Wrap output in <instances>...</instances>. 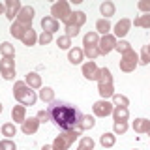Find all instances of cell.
<instances>
[{
    "label": "cell",
    "mask_w": 150,
    "mask_h": 150,
    "mask_svg": "<svg viewBox=\"0 0 150 150\" xmlns=\"http://www.w3.org/2000/svg\"><path fill=\"white\" fill-rule=\"evenodd\" d=\"M133 129L137 131V133H150V120H146V118H135Z\"/></svg>",
    "instance_id": "d6986e66"
},
{
    "label": "cell",
    "mask_w": 150,
    "mask_h": 150,
    "mask_svg": "<svg viewBox=\"0 0 150 150\" xmlns=\"http://www.w3.org/2000/svg\"><path fill=\"white\" fill-rule=\"evenodd\" d=\"M77 150H94V139L92 137H83L79 141Z\"/></svg>",
    "instance_id": "d590c367"
},
{
    "label": "cell",
    "mask_w": 150,
    "mask_h": 150,
    "mask_svg": "<svg viewBox=\"0 0 150 150\" xmlns=\"http://www.w3.org/2000/svg\"><path fill=\"white\" fill-rule=\"evenodd\" d=\"M0 75L6 81H11L15 77V60L13 58H2L0 60Z\"/></svg>",
    "instance_id": "8992f818"
},
{
    "label": "cell",
    "mask_w": 150,
    "mask_h": 150,
    "mask_svg": "<svg viewBox=\"0 0 150 150\" xmlns=\"http://www.w3.org/2000/svg\"><path fill=\"white\" fill-rule=\"evenodd\" d=\"M13 96H15V100L21 103V105H34L38 96L34 94V90H32L30 86L25 83V81H17L15 86H13Z\"/></svg>",
    "instance_id": "7a4b0ae2"
},
{
    "label": "cell",
    "mask_w": 150,
    "mask_h": 150,
    "mask_svg": "<svg viewBox=\"0 0 150 150\" xmlns=\"http://www.w3.org/2000/svg\"><path fill=\"white\" fill-rule=\"evenodd\" d=\"M41 28H43V32L54 34V32L58 30V21H54L53 17H43L41 19Z\"/></svg>",
    "instance_id": "2e32d148"
},
{
    "label": "cell",
    "mask_w": 150,
    "mask_h": 150,
    "mask_svg": "<svg viewBox=\"0 0 150 150\" xmlns=\"http://www.w3.org/2000/svg\"><path fill=\"white\" fill-rule=\"evenodd\" d=\"M83 49H79V47H73V49H69V53H68V60L71 64H81V60H83Z\"/></svg>",
    "instance_id": "7402d4cb"
},
{
    "label": "cell",
    "mask_w": 150,
    "mask_h": 150,
    "mask_svg": "<svg viewBox=\"0 0 150 150\" xmlns=\"http://www.w3.org/2000/svg\"><path fill=\"white\" fill-rule=\"evenodd\" d=\"M115 51H118L120 54H126L128 51H131V43H128L126 40H120V41H116V45H115Z\"/></svg>",
    "instance_id": "8d00e7d4"
},
{
    "label": "cell",
    "mask_w": 150,
    "mask_h": 150,
    "mask_svg": "<svg viewBox=\"0 0 150 150\" xmlns=\"http://www.w3.org/2000/svg\"><path fill=\"white\" fill-rule=\"evenodd\" d=\"M112 83V75L107 68L100 69V77H98V84H111Z\"/></svg>",
    "instance_id": "f1b7e54d"
},
{
    "label": "cell",
    "mask_w": 150,
    "mask_h": 150,
    "mask_svg": "<svg viewBox=\"0 0 150 150\" xmlns=\"http://www.w3.org/2000/svg\"><path fill=\"white\" fill-rule=\"evenodd\" d=\"M83 53L86 54L90 60H94V58H98V56H100V49H98V45H86L83 49Z\"/></svg>",
    "instance_id": "836d02e7"
},
{
    "label": "cell",
    "mask_w": 150,
    "mask_h": 150,
    "mask_svg": "<svg viewBox=\"0 0 150 150\" xmlns=\"http://www.w3.org/2000/svg\"><path fill=\"white\" fill-rule=\"evenodd\" d=\"M77 34H79V28L77 26L66 25V36H68V38H73V36H77Z\"/></svg>",
    "instance_id": "ee69618b"
},
{
    "label": "cell",
    "mask_w": 150,
    "mask_h": 150,
    "mask_svg": "<svg viewBox=\"0 0 150 150\" xmlns=\"http://www.w3.org/2000/svg\"><path fill=\"white\" fill-rule=\"evenodd\" d=\"M40 100L45 101V103H53L54 101V90H53V88H49V86H41Z\"/></svg>",
    "instance_id": "603a6c76"
},
{
    "label": "cell",
    "mask_w": 150,
    "mask_h": 150,
    "mask_svg": "<svg viewBox=\"0 0 150 150\" xmlns=\"http://www.w3.org/2000/svg\"><path fill=\"white\" fill-rule=\"evenodd\" d=\"M25 83L32 88V90H36V88H41V75H38L36 71H30V73H26Z\"/></svg>",
    "instance_id": "e0dca14e"
},
{
    "label": "cell",
    "mask_w": 150,
    "mask_h": 150,
    "mask_svg": "<svg viewBox=\"0 0 150 150\" xmlns=\"http://www.w3.org/2000/svg\"><path fill=\"white\" fill-rule=\"evenodd\" d=\"M0 54L4 58H13L15 56V47L9 43V41H4V43H0Z\"/></svg>",
    "instance_id": "cb8c5ba5"
},
{
    "label": "cell",
    "mask_w": 150,
    "mask_h": 150,
    "mask_svg": "<svg viewBox=\"0 0 150 150\" xmlns=\"http://www.w3.org/2000/svg\"><path fill=\"white\" fill-rule=\"evenodd\" d=\"M146 47H148V53H150V45H146Z\"/></svg>",
    "instance_id": "681fc988"
},
{
    "label": "cell",
    "mask_w": 150,
    "mask_h": 150,
    "mask_svg": "<svg viewBox=\"0 0 150 150\" xmlns=\"http://www.w3.org/2000/svg\"><path fill=\"white\" fill-rule=\"evenodd\" d=\"M2 135H6V137H13V135H17V128L15 124H11V122H6V124L2 126Z\"/></svg>",
    "instance_id": "e575fe53"
},
{
    "label": "cell",
    "mask_w": 150,
    "mask_h": 150,
    "mask_svg": "<svg viewBox=\"0 0 150 150\" xmlns=\"http://www.w3.org/2000/svg\"><path fill=\"white\" fill-rule=\"evenodd\" d=\"M56 45H58L60 49H69V45H71V38H68L66 34L58 36V38H56Z\"/></svg>",
    "instance_id": "74e56055"
},
{
    "label": "cell",
    "mask_w": 150,
    "mask_h": 150,
    "mask_svg": "<svg viewBox=\"0 0 150 150\" xmlns=\"http://www.w3.org/2000/svg\"><path fill=\"white\" fill-rule=\"evenodd\" d=\"M38 128H40V120H38V116H34V118H26L21 124V131L25 135H34L38 131Z\"/></svg>",
    "instance_id": "8fae6325"
},
{
    "label": "cell",
    "mask_w": 150,
    "mask_h": 150,
    "mask_svg": "<svg viewBox=\"0 0 150 150\" xmlns=\"http://www.w3.org/2000/svg\"><path fill=\"white\" fill-rule=\"evenodd\" d=\"M112 118H115V122H126L129 118L128 107H115L112 109Z\"/></svg>",
    "instance_id": "ffe728a7"
},
{
    "label": "cell",
    "mask_w": 150,
    "mask_h": 150,
    "mask_svg": "<svg viewBox=\"0 0 150 150\" xmlns=\"http://www.w3.org/2000/svg\"><path fill=\"white\" fill-rule=\"evenodd\" d=\"M0 13H6V6H4L2 2H0Z\"/></svg>",
    "instance_id": "bcb514c9"
},
{
    "label": "cell",
    "mask_w": 150,
    "mask_h": 150,
    "mask_svg": "<svg viewBox=\"0 0 150 150\" xmlns=\"http://www.w3.org/2000/svg\"><path fill=\"white\" fill-rule=\"evenodd\" d=\"M32 19H34V8L30 6H23L21 11L17 13V23H21L23 26H32Z\"/></svg>",
    "instance_id": "9c48e42d"
},
{
    "label": "cell",
    "mask_w": 150,
    "mask_h": 150,
    "mask_svg": "<svg viewBox=\"0 0 150 150\" xmlns=\"http://www.w3.org/2000/svg\"><path fill=\"white\" fill-rule=\"evenodd\" d=\"M112 109H115V105L112 103H109L107 100H100L96 101L92 105V111L96 116H107V115H112Z\"/></svg>",
    "instance_id": "ba28073f"
},
{
    "label": "cell",
    "mask_w": 150,
    "mask_h": 150,
    "mask_svg": "<svg viewBox=\"0 0 150 150\" xmlns=\"http://www.w3.org/2000/svg\"><path fill=\"white\" fill-rule=\"evenodd\" d=\"M115 45H116V38L115 34H107L103 36L98 43V49H100V54H109L111 51H115Z\"/></svg>",
    "instance_id": "52a82bcc"
},
{
    "label": "cell",
    "mask_w": 150,
    "mask_h": 150,
    "mask_svg": "<svg viewBox=\"0 0 150 150\" xmlns=\"http://www.w3.org/2000/svg\"><path fill=\"white\" fill-rule=\"evenodd\" d=\"M11 118L15 120V124H23L26 120V109L25 105H15L11 109Z\"/></svg>",
    "instance_id": "9a60e30c"
},
{
    "label": "cell",
    "mask_w": 150,
    "mask_h": 150,
    "mask_svg": "<svg viewBox=\"0 0 150 150\" xmlns=\"http://www.w3.org/2000/svg\"><path fill=\"white\" fill-rule=\"evenodd\" d=\"M0 150H17V146L11 139H4L0 141Z\"/></svg>",
    "instance_id": "60d3db41"
},
{
    "label": "cell",
    "mask_w": 150,
    "mask_h": 150,
    "mask_svg": "<svg viewBox=\"0 0 150 150\" xmlns=\"http://www.w3.org/2000/svg\"><path fill=\"white\" fill-rule=\"evenodd\" d=\"M98 92H100V96L103 98V100H107V98H112V94H115L112 83H111V84H98Z\"/></svg>",
    "instance_id": "484cf974"
},
{
    "label": "cell",
    "mask_w": 150,
    "mask_h": 150,
    "mask_svg": "<svg viewBox=\"0 0 150 150\" xmlns=\"http://www.w3.org/2000/svg\"><path fill=\"white\" fill-rule=\"evenodd\" d=\"M38 41H40V45H47L53 41V34H49V32H41V36H38Z\"/></svg>",
    "instance_id": "b9f144b4"
},
{
    "label": "cell",
    "mask_w": 150,
    "mask_h": 150,
    "mask_svg": "<svg viewBox=\"0 0 150 150\" xmlns=\"http://www.w3.org/2000/svg\"><path fill=\"white\" fill-rule=\"evenodd\" d=\"M112 129H115V135H124L128 131V122H115Z\"/></svg>",
    "instance_id": "ab89813d"
},
{
    "label": "cell",
    "mask_w": 150,
    "mask_h": 150,
    "mask_svg": "<svg viewBox=\"0 0 150 150\" xmlns=\"http://www.w3.org/2000/svg\"><path fill=\"white\" fill-rule=\"evenodd\" d=\"M2 109H4V107H2V103H0V112H2Z\"/></svg>",
    "instance_id": "c3c4849f"
},
{
    "label": "cell",
    "mask_w": 150,
    "mask_h": 150,
    "mask_svg": "<svg viewBox=\"0 0 150 150\" xmlns=\"http://www.w3.org/2000/svg\"><path fill=\"white\" fill-rule=\"evenodd\" d=\"M133 150H137V148H133Z\"/></svg>",
    "instance_id": "f907efd6"
},
{
    "label": "cell",
    "mask_w": 150,
    "mask_h": 150,
    "mask_svg": "<svg viewBox=\"0 0 150 150\" xmlns=\"http://www.w3.org/2000/svg\"><path fill=\"white\" fill-rule=\"evenodd\" d=\"M47 112H49V120L53 122L56 128L68 131V129H77L79 124H81V111L77 109L71 103H66V101H53L49 103L47 107Z\"/></svg>",
    "instance_id": "6da1fadb"
},
{
    "label": "cell",
    "mask_w": 150,
    "mask_h": 150,
    "mask_svg": "<svg viewBox=\"0 0 150 150\" xmlns=\"http://www.w3.org/2000/svg\"><path fill=\"white\" fill-rule=\"evenodd\" d=\"M100 43V36H98V32H88V34H84L83 38V45H98Z\"/></svg>",
    "instance_id": "f546056e"
},
{
    "label": "cell",
    "mask_w": 150,
    "mask_h": 150,
    "mask_svg": "<svg viewBox=\"0 0 150 150\" xmlns=\"http://www.w3.org/2000/svg\"><path fill=\"white\" fill-rule=\"evenodd\" d=\"M79 133H81V129H68V131H64L62 135H58V137L53 141V148L54 150H68L75 143V139L79 137Z\"/></svg>",
    "instance_id": "3957f363"
},
{
    "label": "cell",
    "mask_w": 150,
    "mask_h": 150,
    "mask_svg": "<svg viewBox=\"0 0 150 150\" xmlns=\"http://www.w3.org/2000/svg\"><path fill=\"white\" fill-rule=\"evenodd\" d=\"M131 25L135 26H143V28H150V13H144V15H139L131 21Z\"/></svg>",
    "instance_id": "83f0119b"
},
{
    "label": "cell",
    "mask_w": 150,
    "mask_h": 150,
    "mask_svg": "<svg viewBox=\"0 0 150 150\" xmlns=\"http://www.w3.org/2000/svg\"><path fill=\"white\" fill-rule=\"evenodd\" d=\"M139 64H143V66L150 64V53H148V47H146V45H144L143 49H141V54H139Z\"/></svg>",
    "instance_id": "f35d334b"
},
{
    "label": "cell",
    "mask_w": 150,
    "mask_h": 150,
    "mask_svg": "<svg viewBox=\"0 0 150 150\" xmlns=\"http://www.w3.org/2000/svg\"><path fill=\"white\" fill-rule=\"evenodd\" d=\"M38 120H40V124H41V122H47V120H49V112H47V111H40V112H38Z\"/></svg>",
    "instance_id": "f6af8a7d"
},
{
    "label": "cell",
    "mask_w": 150,
    "mask_h": 150,
    "mask_svg": "<svg viewBox=\"0 0 150 150\" xmlns=\"http://www.w3.org/2000/svg\"><path fill=\"white\" fill-rule=\"evenodd\" d=\"M96 30H98V32H101L103 36L109 34V30H111V23H109V19H100V21L96 23Z\"/></svg>",
    "instance_id": "4dcf8cb0"
},
{
    "label": "cell",
    "mask_w": 150,
    "mask_h": 150,
    "mask_svg": "<svg viewBox=\"0 0 150 150\" xmlns=\"http://www.w3.org/2000/svg\"><path fill=\"white\" fill-rule=\"evenodd\" d=\"M21 2L19 0H8L6 2V17L9 19V21H13V19L17 17V13L21 11Z\"/></svg>",
    "instance_id": "7c38bea8"
},
{
    "label": "cell",
    "mask_w": 150,
    "mask_h": 150,
    "mask_svg": "<svg viewBox=\"0 0 150 150\" xmlns=\"http://www.w3.org/2000/svg\"><path fill=\"white\" fill-rule=\"evenodd\" d=\"M131 28V21L129 19H120L115 25V38H124Z\"/></svg>",
    "instance_id": "4fadbf2b"
},
{
    "label": "cell",
    "mask_w": 150,
    "mask_h": 150,
    "mask_svg": "<svg viewBox=\"0 0 150 150\" xmlns=\"http://www.w3.org/2000/svg\"><path fill=\"white\" fill-rule=\"evenodd\" d=\"M28 28H30V26H28ZM25 32H26V26H23L21 23H17V21H13V23H11V28H9V34H11L13 38L21 40V38L25 36Z\"/></svg>",
    "instance_id": "44dd1931"
},
{
    "label": "cell",
    "mask_w": 150,
    "mask_h": 150,
    "mask_svg": "<svg viewBox=\"0 0 150 150\" xmlns=\"http://www.w3.org/2000/svg\"><path fill=\"white\" fill-rule=\"evenodd\" d=\"M100 143H101V146L111 148V146H115V143H116V135L115 133H103L100 137Z\"/></svg>",
    "instance_id": "4316f807"
},
{
    "label": "cell",
    "mask_w": 150,
    "mask_h": 150,
    "mask_svg": "<svg viewBox=\"0 0 150 150\" xmlns=\"http://www.w3.org/2000/svg\"><path fill=\"white\" fill-rule=\"evenodd\" d=\"M137 8L141 9V11H144V13H150V0H141V2L137 4Z\"/></svg>",
    "instance_id": "7bdbcfd3"
},
{
    "label": "cell",
    "mask_w": 150,
    "mask_h": 150,
    "mask_svg": "<svg viewBox=\"0 0 150 150\" xmlns=\"http://www.w3.org/2000/svg\"><path fill=\"white\" fill-rule=\"evenodd\" d=\"M94 124H96V120H94V116H90V115H86V116H83L81 118V124H79V128L77 129H90V128H94Z\"/></svg>",
    "instance_id": "d6a6232c"
},
{
    "label": "cell",
    "mask_w": 150,
    "mask_h": 150,
    "mask_svg": "<svg viewBox=\"0 0 150 150\" xmlns=\"http://www.w3.org/2000/svg\"><path fill=\"white\" fill-rule=\"evenodd\" d=\"M21 41L25 43L26 47H32V45H36V41H38V34H36V30L34 28H26V32H25V36L21 38Z\"/></svg>",
    "instance_id": "ac0fdd59"
},
{
    "label": "cell",
    "mask_w": 150,
    "mask_h": 150,
    "mask_svg": "<svg viewBox=\"0 0 150 150\" xmlns=\"http://www.w3.org/2000/svg\"><path fill=\"white\" fill-rule=\"evenodd\" d=\"M71 8H69V4L66 2V0H60V2H54L53 6H51V15H53L54 21H68V17L71 15Z\"/></svg>",
    "instance_id": "277c9868"
},
{
    "label": "cell",
    "mask_w": 150,
    "mask_h": 150,
    "mask_svg": "<svg viewBox=\"0 0 150 150\" xmlns=\"http://www.w3.org/2000/svg\"><path fill=\"white\" fill-rule=\"evenodd\" d=\"M137 64H139V54L135 53L133 49L128 51L126 54H122V58H120V69L122 71H126V73H129V71H133L135 68H137Z\"/></svg>",
    "instance_id": "5b68a950"
},
{
    "label": "cell",
    "mask_w": 150,
    "mask_h": 150,
    "mask_svg": "<svg viewBox=\"0 0 150 150\" xmlns=\"http://www.w3.org/2000/svg\"><path fill=\"white\" fill-rule=\"evenodd\" d=\"M100 69L101 68H98L94 60H88V62L83 64V75L88 79V81H98V77H100Z\"/></svg>",
    "instance_id": "30bf717a"
},
{
    "label": "cell",
    "mask_w": 150,
    "mask_h": 150,
    "mask_svg": "<svg viewBox=\"0 0 150 150\" xmlns=\"http://www.w3.org/2000/svg\"><path fill=\"white\" fill-rule=\"evenodd\" d=\"M112 105L115 107H128L129 105V100L126 96H122V94H112Z\"/></svg>",
    "instance_id": "1f68e13d"
},
{
    "label": "cell",
    "mask_w": 150,
    "mask_h": 150,
    "mask_svg": "<svg viewBox=\"0 0 150 150\" xmlns=\"http://www.w3.org/2000/svg\"><path fill=\"white\" fill-rule=\"evenodd\" d=\"M100 11H101L103 19H109V17H112V15H115V4L107 0V2H103L101 6H100Z\"/></svg>",
    "instance_id": "d4e9b609"
},
{
    "label": "cell",
    "mask_w": 150,
    "mask_h": 150,
    "mask_svg": "<svg viewBox=\"0 0 150 150\" xmlns=\"http://www.w3.org/2000/svg\"><path fill=\"white\" fill-rule=\"evenodd\" d=\"M41 150H54V148H53V144H51V146H49V144H45V146L41 148Z\"/></svg>",
    "instance_id": "7dc6e473"
},
{
    "label": "cell",
    "mask_w": 150,
    "mask_h": 150,
    "mask_svg": "<svg viewBox=\"0 0 150 150\" xmlns=\"http://www.w3.org/2000/svg\"><path fill=\"white\" fill-rule=\"evenodd\" d=\"M84 23H86V15H84L83 11H75V13H71V15L68 17V21H66V25L81 28V26L84 25Z\"/></svg>",
    "instance_id": "5bb4252c"
}]
</instances>
